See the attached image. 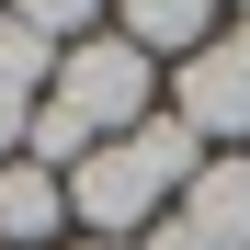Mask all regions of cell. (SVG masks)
<instances>
[{"label":"cell","mask_w":250,"mask_h":250,"mask_svg":"<svg viewBox=\"0 0 250 250\" xmlns=\"http://www.w3.org/2000/svg\"><path fill=\"white\" fill-rule=\"evenodd\" d=\"M193 171H205V137L159 103L137 137H103V148L68 171V216L91 228V239H148V228L182 205V182H193Z\"/></svg>","instance_id":"obj_1"},{"label":"cell","mask_w":250,"mask_h":250,"mask_svg":"<svg viewBox=\"0 0 250 250\" xmlns=\"http://www.w3.org/2000/svg\"><path fill=\"white\" fill-rule=\"evenodd\" d=\"M57 103L91 125V137H137L159 114V57H137L125 34H91V46L57 57Z\"/></svg>","instance_id":"obj_2"},{"label":"cell","mask_w":250,"mask_h":250,"mask_svg":"<svg viewBox=\"0 0 250 250\" xmlns=\"http://www.w3.org/2000/svg\"><path fill=\"white\" fill-rule=\"evenodd\" d=\"M159 103H171L205 148H250V23H228L205 57H182L159 80Z\"/></svg>","instance_id":"obj_3"},{"label":"cell","mask_w":250,"mask_h":250,"mask_svg":"<svg viewBox=\"0 0 250 250\" xmlns=\"http://www.w3.org/2000/svg\"><path fill=\"white\" fill-rule=\"evenodd\" d=\"M171 216H182L205 250H250V148H205V171L182 182Z\"/></svg>","instance_id":"obj_4"},{"label":"cell","mask_w":250,"mask_h":250,"mask_svg":"<svg viewBox=\"0 0 250 250\" xmlns=\"http://www.w3.org/2000/svg\"><path fill=\"white\" fill-rule=\"evenodd\" d=\"M114 34L137 57H159V68H182V57H205L228 34V0H114Z\"/></svg>","instance_id":"obj_5"},{"label":"cell","mask_w":250,"mask_h":250,"mask_svg":"<svg viewBox=\"0 0 250 250\" xmlns=\"http://www.w3.org/2000/svg\"><path fill=\"white\" fill-rule=\"evenodd\" d=\"M68 228V182L46 159H0V250H46Z\"/></svg>","instance_id":"obj_6"},{"label":"cell","mask_w":250,"mask_h":250,"mask_svg":"<svg viewBox=\"0 0 250 250\" xmlns=\"http://www.w3.org/2000/svg\"><path fill=\"white\" fill-rule=\"evenodd\" d=\"M12 23H34L46 46H91V34H114V0H0Z\"/></svg>","instance_id":"obj_7"},{"label":"cell","mask_w":250,"mask_h":250,"mask_svg":"<svg viewBox=\"0 0 250 250\" xmlns=\"http://www.w3.org/2000/svg\"><path fill=\"white\" fill-rule=\"evenodd\" d=\"M57 57H68V46H46L34 23H12V12H0V80H12V91H34V103H46V91H57Z\"/></svg>","instance_id":"obj_8"},{"label":"cell","mask_w":250,"mask_h":250,"mask_svg":"<svg viewBox=\"0 0 250 250\" xmlns=\"http://www.w3.org/2000/svg\"><path fill=\"white\" fill-rule=\"evenodd\" d=\"M23 125H34V91H12V80H0V159H23Z\"/></svg>","instance_id":"obj_9"},{"label":"cell","mask_w":250,"mask_h":250,"mask_svg":"<svg viewBox=\"0 0 250 250\" xmlns=\"http://www.w3.org/2000/svg\"><path fill=\"white\" fill-rule=\"evenodd\" d=\"M80 250H137V239H80Z\"/></svg>","instance_id":"obj_10"},{"label":"cell","mask_w":250,"mask_h":250,"mask_svg":"<svg viewBox=\"0 0 250 250\" xmlns=\"http://www.w3.org/2000/svg\"><path fill=\"white\" fill-rule=\"evenodd\" d=\"M228 23H250V0H228Z\"/></svg>","instance_id":"obj_11"}]
</instances>
